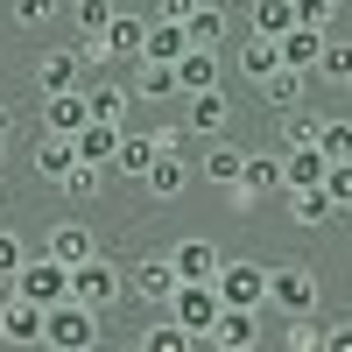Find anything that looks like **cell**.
I'll return each mask as SVG.
<instances>
[{"mask_svg":"<svg viewBox=\"0 0 352 352\" xmlns=\"http://www.w3.org/2000/svg\"><path fill=\"white\" fill-rule=\"evenodd\" d=\"M43 352H99V310L85 303H50L43 310Z\"/></svg>","mask_w":352,"mask_h":352,"instance_id":"1","label":"cell"},{"mask_svg":"<svg viewBox=\"0 0 352 352\" xmlns=\"http://www.w3.org/2000/svg\"><path fill=\"white\" fill-rule=\"evenodd\" d=\"M317 303H324V289H317V268H303V261H289V268H268V303H261V310L317 317Z\"/></svg>","mask_w":352,"mask_h":352,"instance_id":"2","label":"cell"},{"mask_svg":"<svg viewBox=\"0 0 352 352\" xmlns=\"http://www.w3.org/2000/svg\"><path fill=\"white\" fill-rule=\"evenodd\" d=\"M71 303H85V310H113V303H127V275L113 268L106 254H92V261H78L71 268Z\"/></svg>","mask_w":352,"mask_h":352,"instance_id":"3","label":"cell"},{"mask_svg":"<svg viewBox=\"0 0 352 352\" xmlns=\"http://www.w3.org/2000/svg\"><path fill=\"white\" fill-rule=\"evenodd\" d=\"M8 289L50 310V303H64V296H71V268H64V261H50V254H28L21 268H14V282H8Z\"/></svg>","mask_w":352,"mask_h":352,"instance_id":"4","label":"cell"},{"mask_svg":"<svg viewBox=\"0 0 352 352\" xmlns=\"http://www.w3.org/2000/svg\"><path fill=\"white\" fill-rule=\"evenodd\" d=\"M212 289H219L226 310H261L268 303V268H261V261H219Z\"/></svg>","mask_w":352,"mask_h":352,"instance_id":"5","label":"cell"},{"mask_svg":"<svg viewBox=\"0 0 352 352\" xmlns=\"http://www.w3.org/2000/svg\"><path fill=\"white\" fill-rule=\"evenodd\" d=\"M162 310H169L190 338H204V331L219 324V310H226V303H219V289H212V282H176V296H169Z\"/></svg>","mask_w":352,"mask_h":352,"instance_id":"6","label":"cell"},{"mask_svg":"<svg viewBox=\"0 0 352 352\" xmlns=\"http://www.w3.org/2000/svg\"><path fill=\"white\" fill-rule=\"evenodd\" d=\"M226 127H232L226 85H212V92H184V134H190V141H219Z\"/></svg>","mask_w":352,"mask_h":352,"instance_id":"7","label":"cell"},{"mask_svg":"<svg viewBox=\"0 0 352 352\" xmlns=\"http://www.w3.org/2000/svg\"><path fill=\"white\" fill-rule=\"evenodd\" d=\"M141 190H148V204H176L190 190V162H184V148H162L148 169H141Z\"/></svg>","mask_w":352,"mask_h":352,"instance_id":"8","label":"cell"},{"mask_svg":"<svg viewBox=\"0 0 352 352\" xmlns=\"http://www.w3.org/2000/svg\"><path fill=\"white\" fill-rule=\"evenodd\" d=\"M43 254H50V261H64V268H78V261H92V254H99V232L85 226V219H56V226L43 232Z\"/></svg>","mask_w":352,"mask_h":352,"instance_id":"9","label":"cell"},{"mask_svg":"<svg viewBox=\"0 0 352 352\" xmlns=\"http://www.w3.org/2000/svg\"><path fill=\"white\" fill-rule=\"evenodd\" d=\"M0 345L21 352V345H43V303H28L8 289V303H0Z\"/></svg>","mask_w":352,"mask_h":352,"instance_id":"10","label":"cell"},{"mask_svg":"<svg viewBox=\"0 0 352 352\" xmlns=\"http://www.w3.org/2000/svg\"><path fill=\"white\" fill-rule=\"evenodd\" d=\"M261 197H282V155H247L240 162V184H232V204H261Z\"/></svg>","mask_w":352,"mask_h":352,"instance_id":"11","label":"cell"},{"mask_svg":"<svg viewBox=\"0 0 352 352\" xmlns=\"http://www.w3.org/2000/svg\"><path fill=\"white\" fill-rule=\"evenodd\" d=\"M127 296L134 303H169L176 296V268H169V254H148V261H134V275H127Z\"/></svg>","mask_w":352,"mask_h":352,"instance_id":"12","label":"cell"},{"mask_svg":"<svg viewBox=\"0 0 352 352\" xmlns=\"http://www.w3.org/2000/svg\"><path fill=\"white\" fill-rule=\"evenodd\" d=\"M212 352H254L261 345V310H219V324L204 331Z\"/></svg>","mask_w":352,"mask_h":352,"instance_id":"13","label":"cell"},{"mask_svg":"<svg viewBox=\"0 0 352 352\" xmlns=\"http://www.w3.org/2000/svg\"><path fill=\"white\" fill-rule=\"evenodd\" d=\"M78 85H85V56H78V43L36 56V92H78Z\"/></svg>","mask_w":352,"mask_h":352,"instance_id":"14","label":"cell"},{"mask_svg":"<svg viewBox=\"0 0 352 352\" xmlns=\"http://www.w3.org/2000/svg\"><path fill=\"white\" fill-rule=\"evenodd\" d=\"M219 261H226V254H219L212 240H197V232L169 247V268H176V282H212V275H219Z\"/></svg>","mask_w":352,"mask_h":352,"instance_id":"15","label":"cell"},{"mask_svg":"<svg viewBox=\"0 0 352 352\" xmlns=\"http://www.w3.org/2000/svg\"><path fill=\"white\" fill-rule=\"evenodd\" d=\"M85 120H92L85 85H78V92H43V134H78Z\"/></svg>","mask_w":352,"mask_h":352,"instance_id":"16","label":"cell"},{"mask_svg":"<svg viewBox=\"0 0 352 352\" xmlns=\"http://www.w3.org/2000/svg\"><path fill=\"white\" fill-rule=\"evenodd\" d=\"M240 162H247V148H240V141H212V148H204L197 155V176H204V184H219V190H232V184H240Z\"/></svg>","mask_w":352,"mask_h":352,"instance_id":"17","label":"cell"},{"mask_svg":"<svg viewBox=\"0 0 352 352\" xmlns=\"http://www.w3.org/2000/svg\"><path fill=\"white\" fill-rule=\"evenodd\" d=\"M254 92H261V106L289 113V106H303V99H310V71H289V64H282V71H268V78H261Z\"/></svg>","mask_w":352,"mask_h":352,"instance_id":"18","label":"cell"},{"mask_svg":"<svg viewBox=\"0 0 352 352\" xmlns=\"http://www.w3.org/2000/svg\"><path fill=\"white\" fill-rule=\"evenodd\" d=\"M28 162H36V176H43V184H64V176L78 169V141H71V134H43Z\"/></svg>","mask_w":352,"mask_h":352,"instance_id":"19","label":"cell"},{"mask_svg":"<svg viewBox=\"0 0 352 352\" xmlns=\"http://www.w3.org/2000/svg\"><path fill=\"white\" fill-rule=\"evenodd\" d=\"M324 155H317V141H303V148H282V190H310V184H324Z\"/></svg>","mask_w":352,"mask_h":352,"instance_id":"20","label":"cell"},{"mask_svg":"<svg viewBox=\"0 0 352 352\" xmlns=\"http://www.w3.org/2000/svg\"><path fill=\"white\" fill-rule=\"evenodd\" d=\"M184 50H190L184 21H155V14H148V36H141V56H148V64H176ZM141 56H134V64H141Z\"/></svg>","mask_w":352,"mask_h":352,"instance_id":"21","label":"cell"},{"mask_svg":"<svg viewBox=\"0 0 352 352\" xmlns=\"http://www.w3.org/2000/svg\"><path fill=\"white\" fill-rule=\"evenodd\" d=\"M141 36H148V14H127V8H120V14L106 21V36H99V43H106V56L134 64V56H141Z\"/></svg>","mask_w":352,"mask_h":352,"instance_id":"22","label":"cell"},{"mask_svg":"<svg viewBox=\"0 0 352 352\" xmlns=\"http://www.w3.org/2000/svg\"><path fill=\"white\" fill-rule=\"evenodd\" d=\"M282 204H289V219H296L303 232H317V226L338 219V204L324 197V184H310V190H282Z\"/></svg>","mask_w":352,"mask_h":352,"instance_id":"23","label":"cell"},{"mask_svg":"<svg viewBox=\"0 0 352 352\" xmlns=\"http://www.w3.org/2000/svg\"><path fill=\"white\" fill-rule=\"evenodd\" d=\"M127 92H134V99H148V106H162V99H184V92H176V64H148V56L134 64Z\"/></svg>","mask_w":352,"mask_h":352,"instance_id":"24","label":"cell"},{"mask_svg":"<svg viewBox=\"0 0 352 352\" xmlns=\"http://www.w3.org/2000/svg\"><path fill=\"white\" fill-rule=\"evenodd\" d=\"M212 85H219V50H184V56H176V92H212Z\"/></svg>","mask_w":352,"mask_h":352,"instance_id":"25","label":"cell"},{"mask_svg":"<svg viewBox=\"0 0 352 352\" xmlns=\"http://www.w3.org/2000/svg\"><path fill=\"white\" fill-rule=\"evenodd\" d=\"M155 155H162V141H155V134H127V127H120V148H113V169H120L127 184H141V169H148Z\"/></svg>","mask_w":352,"mask_h":352,"instance_id":"26","label":"cell"},{"mask_svg":"<svg viewBox=\"0 0 352 352\" xmlns=\"http://www.w3.org/2000/svg\"><path fill=\"white\" fill-rule=\"evenodd\" d=\"M78 162H99V169H113V148H120V127H106V120H85L78 134Z\"/></svg>","mask_w":352,"mask_h":352,"instance_id":"27","label":"cell"},{"mask_svg":"<svg viewBox=\"0 0 352 352\" xmlns=\"http://www.w3.org/2000/svg\"><path fill=\"white\" fill-rule=\"evenodd\" d=\"M85 106H92V120H106V127H127V106H134V92H127V85H85Z\"/></svg>","mask_w":352,"mask_h":352,"instance_id":"28","label":"cell"},{"mask_svg":"<svg viewBox=\"0 0 352 352\" xmlns=\"http://www.w3.org/2000/svg\"><path fill=\"white\" fill-rule=\"evenodd\" d=\"M275 50H282V64H289V71H310V64H317V50H324V28H303V21H296L289 36H275Z\"/></svg>","mask_w":352,"mask_h":352,"instance_id":"29","label":"cell"},{"mask_svg":"<svg viewBox=\"0 0 352 352\" xmlns=\"http://www.w3.org/2000/svg\"><path fill=\"white\" fill-rule=\"evenodd\" d=\"M184 36H190L197 50H219V43H226V8H219V0H197L190 21H184Z\"/></svg>","mask_w":352,"mask_h":352,"instance_id":"30","label":"cell"},{"mask_svg":"<svg viewBox=\"0 0 352 352\" xmlns=\"http://www.w3.org/2000/svg\"><path fill=\"white\" fill-rule=\"evenodd\" d=\"M240 71L261 85V78H268V71H282V50H275V36H254V28H247V43H240Z\"/></svg>","mask_w":352,"mask_h":352,"instance_id":"31","label":"cell"},{"mask_svg":"<svg viewBox=\"0 0 352 352\" xmlns=\"http://www.w3.org/2000/svg\"><path fill=\"white\" fill-rule=\"evenodd\" d=\"M134 345H141V352H197V338H190L184 324H176V317H155V324L141 331Z\"/></svg>","mask_w":352,"mask_h":352,"instance_id":"32","label":"cell"},{"mask_svg":"<svg viewBox=\"0 0 352 352\" xmlns=\"http://www.w3.org/2000/svg\"><path fill=\"white\" fill-rule=\"evenodd\" d=\"M254 36H289L296 28V0H254Z\"/></svg>","mask_w":352,"mask_h":352,"instance_id":"33","label":"cell"},{"mask_svg":"<svg viewBox=\"0 0 352 352\" xmlns=\"http://www.w3.org/2000/svg\"><path fill=\"white\" fill-rule=\"evenodd\" d=\"M310 78H324V85H345V78H352V43L324 36V50H317V64H310Z\"/></svg>","mask_w":352,"mask_h":352,"instance_id":"34","label":"cell"},{"mask_svg":"<svg viewBox=\"0 0 352 352\" xmlns=\"http://www.w3.org/2000/svg\"><path fill=\"white\" fill-rule=\"evenodd\" d=\"M71 28H78V36H106V21L113 14H120V0H71Z\"/></svg>","mask_w":352,"mask_h":352,"instance_id":"35","label":"cell"},{"mask_svg":"<svg viewBox=\"0 0 352 352\" xmlns=\"http://www.w3.org/2000/svg\"><path fill=\"white\" fill-rule=\"evenodd\" d=\"M317 155L324 162H352V120H317Z\"/></svg>","mask_w":352,"mask_h":352,"instance_id":"36","label":"cell"},{"mask_svg":"<svg viewBox=\"0 0 352 352\" xmlns=\"http://www.w3.org/2000/svg\"><path fill=\"white\" fill-rule=\"evenodd\" d=\"M317 120H324V113L289 106V113H282V148H303V141H317Z\"/></svg>","mask_w":352,"mask_h":352,"instance_id":"37","label":"cell"},{"mask_svg":"<svg viewBox=\"0 0 352 352\" xmlns=\"http://www.w3.org/2000/svg\"><path fill=\"white\" fill-rule=\"evenodd\" d=\"M56 190H64V197H78V204H85V197H99V190H106V169H99V162H78V169H71L64 184H56Z\"/></svg>","mask_w":352,"mask_h":352,"instance_id":"38","label":"cell"},{"mask_svg":"<svg viewBox=\"0 0 352 352\" xmlns=\"http://www.w3.org/2000/svg\"><path fill=\"white\" fill-rule=\"evenodd\" d=\"M64 14V0H14V28H50Z\"/></svg>","mask_w":352,"mask_h":352,"instance_id":"39","label":"cell"},{"mask_svg":"<svg viewBox=\"0 0 352 352\" xmlns=\"http://www.w3.org/2000/svg\"><path fill=\"white\" fill-rule=\"evenodd\" d=\"M296 21H303V28H324V36H331V21H338V0H296Z\"/></svg>","mask_w":352,"mask_h":352,"instance_id":"40","label":"cell"},{"mask_svg":"<svg viewBox=\"0 0 352 352\" xmlns=\"http://www.w3.org/2000/svg\"><path fill=\"white\" fill-rule=\"evenodd\" d=\"M324 197L338 204V212L352 204V162H331V169H324Z\"/></svg>","mask_w":352,"mask_h":352,"instance_id":"41","label":"cell"},{"mask_svg":"<svg viewBox=\"0 0 352 352\" xmlns=\"http://www.w3.org/2000/svg\"><path fill=\"white\" fill-rule=\"evenodd\" d=\"M21 261H28V247L14 240L8 226H0V282H14V268H21Z\"/></svg>","mask_w":352,"mask_h":352,"instance_id":"42","label":"cell"},{"mask_svg":"<svg viewBox=\"0 0 352 352\" xmlns=\"http://www.w3.org/2000/svg\"><path fill=\"white\" fill-rule=\"evenodd\" d=\"M317 338H324V324H317V317H289V352H310Z\"/></svg>","mask_w":352,"mask_h":352,"instance_id":"43","label":"cell"},{"mask_svg":"<svg viewBox=\"0 0 352 352\" xmlns=\"http://www.w3.org/2000/svg\"><path fill=\"white\" fill-rule=\"evenodd\" d=\"M317 352H352V317H345V324H324V338H317Z\"/></svg>","mask_w":352,"mask_h":352,"instance_id":"44","label":"cell"},{"mask_svg":"<svg viewBox=\"0 0 352 352\" xmlns=\"http://www.w3.org/2000/svg\"><path fill=\"white\" fill-rule=\"evenodd\" d=\"M197 0H155V21H190Z\"/></svg>","mask_w":352,"mask_h":352,"instance_id":"45","label":"cell"},{"mask_svg":"<svg viewBox=\"0 0 352 352\" xmlns=\"http://www.w3.org/2000/svg\"><path fill=\"white\" fill-rule=\"evenodd\" d=\"M8 134H14V113H8V106H0V141H8Z\"/></svg>","mask_w":352,"mask_h":352,"instance_id":"46","label":"cell"},{"mask_svg":"<svg viewBox=\"0 0 352 352\" xmlns=\"http://www.w3.org/2000/svg\"><path fill=\"white\" fill-rule=\"evenodd\" d=\"M0 169H8V141H0Z\"/></svg>","mask_w":352,"mask_h":352,"instance_id":"47","label":"cell"},{"mask_svg":"<svg viewBox=\"0 0 352 352\" xmlns=\"http://www.w3.org/2000/svg\"><path fill=\"white\" fill-rule=\"evenodd\" d=\"M338 92H345V99H352V78H345V85H338Z\"/></svg>","mask_w":352,"mask_h":352,"instance_id":"48","label":"cell"},{"mask_svg":"<svg viewBox=\"0 0 352 352\" xmlns=\"http://www.w3.org/2000/svg\"><path fill=\"white\" fill-rule=\"evenodd\" d=\"M120 352H141V345H120Z\"/></svg>","mask_w":352,"mask_h":352,"instance_id":"49","label":"cell"},{"mask_svg":"<svg viewBox=\"0 0 352 352\" xmlns=\"http://www.w3.org/2000/svg\"><path fill=\"white\" fill-rule=\"evenodd\" d=\"M345 219H352V204H345Z\"/></svg>","mask_w":352,"mask_h":352,"instance_id":"50","label":"cell"},{"mask_svg":"<svg viewBox=\"0 0 352 352\" xmlns=\"http://www.w3.org/2000/svg\"><path fill=\"white\" fill-rule=\"evenodd\" d=\"M0 352H8V345H0Z\"/></svg>","mask_w":352,"mask_h":352,"instance_id":"51","label":"cell"},{"mask_svg":"<svg viewBox=\"0 0 352 352\" xmlns=\"http://www.w3.org/2000/svg\"><path fill=\"white\" fill-rule=\"evenodd\" d=\"M310 352H317V345H310Z\"/></svg>","mask_w":352,"mask_h":352,"instance_id":"52","label":"cell"}]
</instances>
